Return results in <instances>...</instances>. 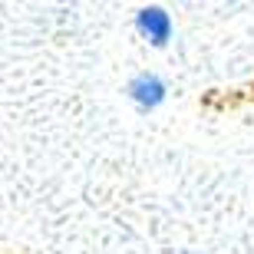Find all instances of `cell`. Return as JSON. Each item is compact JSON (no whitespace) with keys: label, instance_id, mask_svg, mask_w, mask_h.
Returning a JSON list of instances; mask_svg holds the SVG:
<instances>
[{"label":"cell","instance_id":"obj_2","mask_svg":"<svg viewBox=\"0 0 254 254\" xmlns=\"http://www.w3.org/2000/svg\"><path fill=\"white\" fill-rule=\"evenodd\" d=\"M129 96L135 99L139 109H155V106L165 99V83H162L155 73H139L129 83Z\"/></svg>","mask_w":254,"mask_h":254},{"label":"cell","instance_id":"obj_1","mask_svg":"<svg viewBox=\"0 0 254 254\" xmlns=\"http://www.w3.org/2000/svg\"><path fill=\"white\" fill-rule=\"evenodd\" d=\"M135 23H139L142 37L152 40L155 47H165V43H169V37H172V17L162 7H145V10H139Z\"/></svg>","mask_w":254,"mask_h":254}]
</instances>
